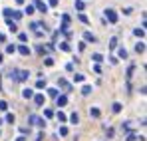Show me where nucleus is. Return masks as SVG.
I'll return each instance as SVG.
<instances>
[{
	"mask_svg": "<svg viewBox=\"0 0 147 141\" xmlns=\"http://www.w3.org/2000/svg\"><path fill=\"white\" fill-rule=\"evenodd\" d=\"M28 76H30V72H26V70H14V72H10V78H14L16 82H26V80H28Z\"/></svg>",
	"mask_w": 147,
	"mask_h": 141,
	"instance_id": "nucleus-1",
	"label": "nucleus"
},
{
	"mask_svg": "<svg viewBox=\"0 0 147 141\" xmlns=\"http://www.w3.org/2000/svg\"><path fill=\"white\" fill-rule=\"evenodd\" d=\"M105 18H107V22L115 24V22H117V12L111 10V8H107V10H105Z\"/></svg>",
	"mask_w": 147,
	"mask_h": 141,
	"instance_id": "nucleus-2",
	"label": "nucleus"
},
{
	"mask_svg": "<svg viewBox=\"0 0 147 141\" xmlns=\"http://www.w3.org/2000/svg\"><path fill=\"white\" fill-rule=\"evenodd\" d=\"M28 121H30L32 125H38V127H44V125H46V121H44L42 117H38V115H30Z\"/></svg>",
	"mask_w": 147,
	"mask_h": 141,
	"instance_id": "nucleus-3",
	"label": "nucleus"
},
{
	"mask_svg": "<svg viewBox=\"0 0 147 141\" xmlns=\"http://www.w3.org/2000/svg\"><path fill=\"white\" fill-rule=\"evenodd\" d=\"M34 8H38L42 14H44V12H48V4H44L42 0H34Z\"/></svg>",
	"mask_w": 147,
	"mask_h": 141,
	"instance_id": "nucleus-4",
	"label": "nucleus"
},
{
	"mask_svg": "<svg viewBox=\"0 0 147 141\" xmlns=\"http://www.w3.org/2000/svg\"><path fill=\"white\" fill-rule=\"evenodd\" d=\"M32 99H34V103H36L38 107H42V105H44V101H46V97H44L42 94H34V97H32Z\"/></svg>",
	"mask_w": 147,
	"mask_h": 141,
	"instance_id": "nucleus-5",
	"label": "nucleus"
},
{
	"mask_svg": "<svg viewBox=\"0 0 147 141\" xmlns=\"http://www.w3.org/2000/svg\"><path fill=\"white\" fill-rule=\"evenodd\" d=\"M56 103H58V107H64L68 103V95H58L56 97Z\"/></svg>",
	"mask_w": 147,
	"mask_h": 141,
	"instance_id": "nucleus-6",
	"label": "nucleus"
},
{
	"mask_svg": "<svg viewBox=\"0 0 147 141\" xmlns=\"http://www.w3.org/2000/svg\"><path fill=\"white\" fill-rule=\"evenodd\" d=\"M58 84H60V88H64L66 92H72V86H70V84H68L64 78H60V80H58Z\"/></svg>",
	"mask_w": 147,
	"mask_h": 141,
	"instance_id": "nucleus-7",
	"label": "nucleus"
},
{
	"mask_svg": "<svg viewBox=\"0 0 147 141\" xmlns=\"http://www.w3.org/2000/svg\"><path fill=\"white\" fill-rule=\"evenodd\" d=\"M16 50H18V52H20L22 56H30V48L26 46V44H20V46L16 48Z\"/></svg>",
	"mask_w": 147,
	"mask_h": 141,
	"instance_id": "nucleus-8",
	"label": "nucleus"
},
{
	"mask_svg": "<svg viewBox=\"0 0 147 141\" xmlns=\"http://www.w3.org/2000/svg\"><path fill=\"white\" fill-rule=\"evenodd\" d=\"M22 97H26V99H32V97H34V92H32L30 88H26V90H22Z\"/></svg>",
	"mask_w": 147,
	"mask_h": 141,
	"instance_id": "nucleus-9",
	"label": "nucleus"
},
{
	"mask_svg": "<svg viewBox=\"0 0 147 141\" xmlns=\"http://www.w3.org/2000/svg\"><path fill=\"white\" fill-rule=\"evenodd\" d=\"M56 117H58L60 123H66V121H68V115H66L64 111H58V113H56Z\"/></svg>",
	"mask_w": 147,
	"mask_h": 141,
	"instance_id": "nucleus-10",
	"label": "nucleus"
},
{
	"mask_svg": "<svg viewBox=\"0 0 147 141\" xmlns=\"http://www.w3.org/2000/svg\"><path fill=\"white\" fill-rule=\"evenodd\" d=\"M84 40H86V42H96V36H94L92 32H84Z\"/></svg>",
	"mask_w": 147,
	"mask_h": 141,
	"instance_id": "nucleus-11",
	"label": "nucleus"
},
{
	"mask_svg": "<svg viewBox=\"0 0 147 141\" xmlns=\"http://www.w3.org/2000/svg\"><path fill=\"white\" fill-rule=\"evenodd\" d=\"M135 52H137V54H143V52H145V44H143V42L135 44Z\"/></svg>",
	"mask_w": 147,
	"mask_h": 141,
	"instance_id": "nucleus-12",
	"label": "nucleus"
},
{
	"mask_svg": "<svg viewBox=\"0 0 147 141\" xmlns=\"http://www.w3.org/2000/svg\"><path fill=\"white\" fill-rule=\"evenodd\" d=\"M133 34H135L137 38H143V36H145V30H143V28H135V30H133Z\"/></svg>",
	"mask_w": 147,
	"mask_h": 141,
	"instance_id": "nucleus-13",
	"label": "nucleus"
},
{
	"mask_svg": "<svg viewBox=\"0 0 147 141\" xmlns=\"http://www.w3.org/2000/svg\"><path fill=\"white\" fill-rule=\"evenodd\" d=\"M121 103H119V101H115V103H113V105H111V109H113V113H119V111H121Z\"/></svg>",
	"mask_w": 147,
	"mask_h": 141,
	"instance_id": "nucleus-14",
	"label": "nucleus"
},
{
	"mask_svg": "<svg viewBox=\"0 0 147 141\" xmlns=\"http://www.w3.org/2000/svg\"><path fill=\"white\" fill-rule=\"evenodd\" d=\"M6 22H8V28H10L12 32H16V30H18V26H16V22H12L10 18H6Z\"/></svg>",
	"mask_w": 147,
	"mask_h": 141,
	"instance_id": "nucleus-15",
	"label": "nucleus"
},
{
	"mask_svg": "<svg viewBox=\"0 0 147 141\" xmlns=\"http://www.w3.org/2000/svg\"><path fill=\"white\" fill-rule=\"evenodd\" d=\"M90 115H92V117H99V115H101V111H99L98 107H92V109H90Z\"/></svg>",
	"mask_w": 147,
	"mask_h": 141,
	"instance_id": "nucleus-16",
	"label": "nucleus"
},
{
	"mask_svg": "<svg viewBox=\"0 0 147 141\" xmlns=\"http://www.w3.org/2000/svg\"><path fill=\"white\" fill-rule=\"evenodd\" d=\"M92 60H94L96 64H101V62H103V56H101V54H94V56H92Z\"/></svg>",
	"mask_w": 147,
	"mask_h": 141,
	"instance_id": "nucleus-17",
	"label": "nucleus"
},
{
	"mask_svg": "<svg viewBox=\"0 0 147 141\" xmlns=\"http://www.w3.org/2000/svg\"><path fill=\"white\" fill-rule=\"evenodd\" d=\"M58 135H62V137H66V135H68V127H66V125H62V127L58 129Z\"/></svg>",
	"mask_w": 147,
	"mask_h": 141,
	"instance_id": "nucleus-18",
	"label": "nucleus"
},
{
	"mask_svg": "<svg viewBox=\"0 0 147 141\" xmlns=\"http://www.w3.org/2000/svg\"><path fill=\"white\" fill-rule=\"evenodd\" d=\"M133 72H135V66H129V70H127V82H131V78H133Z\"/></svg>",
	"mask_w": 147,
	"mask_h": 141,
	"instance_id": "nucleus-19",
	"label": "nucleus"
},
{
	"mask_svg": "<svg viewBox=\"0 0 147 141\" xmlns=\"http://www.w3.org/2000/svg\"><path fill=\"white\" fill-rule=\"evenodd\" d=\"M117 56L125 60V58H127V50H125V48H119V50H117Z\"/></svg>",
	"mask_w": 147,
	"mask_h": 141,
	"instance_id": "nucleus-20",
	"label": "nucleus"
},
{
	"mask_svg": "<svg viewBox=\"0 0 147 141\" xmlns=\"http://www.w3.org/2000/svg\"><path fill=\"white\" fill-rule=\"evenodd\" d=\"M12 18H14V20H20V18H22V12H20V10H12Z\"/></svg>",
	"mask_w": 147,
	"mask_h": 141,
	"instance_id": "nucleus-21",
	"label": "nucleus"
},
{
	"mask_svg": "<svg viewBox=\"0 0 147 141\" xmlns=\"http://www.w3.org/2000/svg\"><path fill=\"white\" fill-rule=\"evenodd\" d=\"M84 80H86V76H82V74H76V76H74V82H76V84H80V82H84Z\"/></svg>",
	"mask_w": 147,
	"mask_h": 141,
	"instance_id": "nucleus-22",
	"label": "nucleus"
},
{
	"mask_svg": "<svg viewBox=\"0 0 147 141\" xmlns=\"http://www.w3.org/2000/svg\"><path fill=\"white\" fill-rule=\"evenodd\" d=\"M36 88H38V90H44V88H46V80H38V82H36Z\"/></svg>",
	"mask_w": 147,
	"mask_h": 141,
	"instance_id": "nucleus-23",
	"label": "nucleus"
},
{
	"mask_svg": "<svg viewBox=\"0 0 147 141\" xmlns=\"http://www.w3.org/2000/svg\"><path fill=\"white\" fill-rule=\"evenodd\" d=\"M26 14H34V12H36V8H34V4H28V6H26V10H24Z\"/></svg>",
	"mask_w": 147,
	"mask_h": 141,
	"instance_id": "nucleus-24",
	"label": "nucleus"
},
{
	"mask_svg": "<svg viewBox=\"0 0 147 141\" xmlns=\"http://www.w3.org/2000/svg\"><path fill=\"white\" fill-rule=\"evenodd\" d=\"M82 94L90 95V94H92V86H84V88H82Z\"/></svg>",
	"mask_w": 147,
	"mask_h": 141,
	"instance_id": "nucleus-25",
	"label": "nucleus"
},
{
	"mask_svg": "<svg viewBox=\"0 0 147 141\" xmlns=\"http://www.w3.org/2000/svg\"><path fill=\"white\" fill-rule=\"evenodd\" d=\"M109 48H111V50H115V48H117V38H115V36L109 40Z\"/></svg>",
	"mask_w": 147,
	"mask_h": 141,
	"instance_id": "nucleus-26",
	"label": "nucleus"
},
{
	"mask_svg": "<svg viewBox=\"0 0 147 141\" xmlns=\"http://www.w3.org/2000/svg\"><path fill=\"white\" fill-rule=\"evenodd\" d=\"M84 6H86V4H84L82 0H76V10H80V12H82V10H84Z\"/></svg>",
	"mask_w": 147,
	"mask_h": 141,
	"instance_id": "nucleus-27",
	"label": "nucleus"
},
{
	"mask_svg": "<svg viewBox=\"0 0 147 141\" xmlns=\"http://www.w3.org/2000/svg\"><path fill=\"white\" fill-rule=\"evenodd\" d=\"M48 95H50V97H58V90H56V88H50Z\"/></svg>",
	"mask_w": 147,
	"mask_h": 141,
	"instance_id": "nucleus-28",
	"label": "nucleus"
},
{
	"mask_svg": "<svg viewBox=\"0 0 147 141\" xmlns=\"http://www.w3.org/2000/svg\"><path fill=\"white\" fill-rule=\"evenodd\" d=\"M6 52H8V54H14V52H16V46H14V44H8V46H6Z\"/></svg>",
	"mask_w": 147,
	"mask_h": 141,
	"instance_id": "nucleus-29",
	"label": "nucleus"
},
{
	"mask_svg": "<svg viewBox=\"0 0 147 141\" xmlns=\"http://www.w3.org/2000/svg\"><path fill=\"white\" fill-rule=\"evenodd\" d=\"M70 121H72V123H78V121H80V115H78V113H72V115H70Z\"/></svg>",
	"mask_w": 147,
	"mask_h": 141,
	"instance_id": "nucleus-30",
	"label": "nucleus"
},
{
	"mask_svg": "<svg viewBox=\"0 0 147 141\" xmlns=\"http://www.w3.org/2000/svg\"><path fill=\"white\" fill-rule=\"evenodd\" d=\"M78 18H80V20H82V22H84V24H90V18H88L86 14H80Z\"/></svg>",
	"mask_w": 147,
	"mask_h": 141,
	"instance_id": "nucleus-31",
	"label": "nucleus"
},
{
	"mask_svg": "<svg viewBox=\"0 0 147 141\" xmlns=\"http://www.w3.org/2000/svg\"><path fill=\"white\" fill-rule=\"evenodd\" d=\"M60 48H62L64 52H70V44H68V42H62V44H60Z\"/></svg>",
	"mask_w": 147,
	"mask_h": 141,
	"instance_id": "nucleus-32",
	"label": "nucleus"
},
{
	"mask_svg": "<svg viewBox=\"0 0 147 141\" xmlns=\"http://www.w3.org/2000/svg\"><path fill=\"white\" fill-rule=\"evenodd\" d=\"M14 113H6V121H8V123H14Z\"/></svg>",
	"mask_w": 147,
	"mask_h": 141,
	"instance_id": "nucleus-33",
	"label": "nucleus"
},
{
	"mask_svg": "<svg viewBox=\"0 0 147 141\" xmlns=\"http://www.w3.org/2000/svg\"><path fill=\"white\" fill-rule=\"evenodd\" d=\"M2 12H4V16H6V18H10V16H12V8H4Z\"/></svg>",
	"mask_w": 147,
	"mask_h": 141,
	"instance_id": "nucleus-34",
	"label": "nucleus"
},
{
	"mask_svg": "<svg viewBox=\"0 0 147 141\" xmlns=\"http://www.w3.org/2000/svg\"><path fill=\"white\" fill-rule=\"evenodd\" d=\"M8 109V103L6 101H0V111H6Z\"/></svg>",
	"mask_w": 147,
	"mask_h": 141,
	"instance_id": "nucleus-35",
	"label": "nucleus"
},
{
	"mask_svg": "<svg viewBox=\"0 0 147 141\" xmlns=\"http://www.w3.org/2000/svg\"><path fill=\"white\" fill-rule=\"evenodd\" d=\"M18 40H20V42H26V40H28V34H24V32H22V34L18 36Z\"/></svg>",
	"mask_w": 147,
	"mask_h": 141,
	"instance_id": "nucleus-36",
	"label": "nucleus"
},
{
	"mask_svg": "<svg viewBox=\"0 0 147 141\" xmlns=\"http://www.w3.org/2000/svg\"><path fill=\"white\" fill-rule=\"evenodd\" d=\"M44 115H46V117H54V111H52V109H44Z\"/></svg>",
	"mask_w": 147,
	"mask_h": 141,
	"instance_id": "nucleus-37",
	"label": "nucleus"
},
{
	"mask_svg": "<svg viewBox=\"0 0 147 141\" xmlns=\"http://www.w3.org/2000/svg\"><path fill=\"white\" fill-rule=\"evenodd\" d=\"M62 22H64V24H70V16H68V14H64V16H62Z\"/></svg>",
	"mask_w": 147,
	"mask_h": 141,
	"instance_id": "nucleus-38",
	"label": "nucleus"
},
{
	"mask_svg": "<svg viewBox=\"0 0 147 141\" xmlns=\"http://www.w3.org/2000/svg\"><path fill=\"white\" fill-rule=\"evenodd\" d=\"M34 34H36V38H42V36H44V32H42V30H36Z\"/></svg>",
	"mask_w": 147,
	"mask_h": 141,
	"instance_id": "nucleus-39",
	"label": "nucleus"
},
{
	"mask_svg": "<svg viewBox=\"0 0 147 141\" xmlns=\"http://www.w3.org/2000/svg\"><path fill=\"white\" fill-rule=\"evenodd\" d=\"M94 72H96V74H101V68H99V64H96V66H94Z\"/></svg>",
	"mask_w": 147,
	"mask_h": 141,
	"instance_id": "nucleus-40",
	"label": "nucleus"
},
{
	"mask_svg": "<svg viewBox=\"0 0 147 141\" xmlns=\"http://www.w3.org/2000/svg\"><path fill=\"white\" fill-rule=\"evenodd\" d=\"M46 66H54V60L52 58H46Z\"/></svg>",
	"mask_w": 147,
	"mask_h": 141,
	"instance_id": "nucleus-41",
	"label": "nucleus"
},
{
	"mask_svg": "<svg viewBox=\"0 0 147 141\" xmlns=\"http://www.w3.org/2000/svg\"><path fill=\"white\" fill-rule=\"evenodd\" d=\"M125 141H137V137H135V135H127V139Z\"/></svg>",
	"mask_w": 147,
	"mask_h": 141,
	"instance_id": "nucleus-42",
	"label": "nucleus"
},
{
	"mask_svg": "<svg viewBox=\"0 0 147 141\" xmlns=\"http://www.w3.org/2000/svg\"><path fill=\"white\" fill-rule=\"evenodd\" d=\"M56 4H58V0H50V2H48V8H50V6H56Z\"/></svg>",
	"mask_w": 147,
	"mask_h": 141,
	"instance_id": "nucleus-43",
	"label": "nucleus"
},
{
	"mask_svg": "<svg viewBox=\"0 0 147 141\" xmlns=\"http://www.w3.org/2000/svg\"><path fill=\"white\" fill-rule=\"evenodd\" d=\"M44 139V135H42V133H38V137H36V141H42Z\"/></svg>",
	"mask_w": 147,
	"mask_h": 141,
	"instance_id": "nucleus-44",
	"label": "nucleus"
},
{
	"mask_svg": "<svg viewBox=\"0 0 147 141\" xmlns=\"http://www.w3.org/2000/svg\"><path fill=\"white\" fill-rule=\"evenodd\" d=\"M24 139H26L24 135H20V137H16V141H24Z\"/></svg>",
	"mask_w": 147,
	"mask_h": 141,
	"instance_id": "nucleus-45",
	"label": "nucleus"
},
{
	"mask_svg": "<svg viewBox=\"0 0 147 141\" xmlns=\"http://www.w3.org/2000/svg\"><path fill=\"white\" fill-rule=\"evenodd\" d=\"M4 40H6V36H4V34H0V42H4Z\"/></svg>",
	"mask_w": 147,
	"mask_h": 141,
	"instance_id": "nucleus-46",
	"label": "nucleus"
},
{
	"mask_svg": "<svg viewBox=\"0 0 147 141\" xmlns=\"http://www.w3.org/2000/svg\"><path fill=\"white\" fill-rule=\"evenodd\" d=\"M16 2H18V4H24V0H16Z\"/></svg>",
	"mask_w": 147,
	"mask_h": 141,
	"instance_id": "nucleus-47",
	"label": "nucleus"
},
{
	"mask_svg": "<svg viewBox=\"0 0 147 141\" xmlns=\"http://www.w3.org/2000/svg\"><path fill=\"white\" fill-rule=\"evenodd\" d=\"M0 64H2V54H0Z\"/></svg>",
	"mask_w": 147,
	"mask_h": 141,
	"instance_id": "nucleus-48",
	"label": "nucleus"
},
{
	"mask_svg": "<svg viewBox=\"0 0 147 141\" xmlns=\"http://www.w3.org/2000/svg\"><path fill=\"white\" fill-rule=\"evenodd\" d=\"M0 125H2V119H0Z\"/></svg>",
	"mask_w": 147,
	"mask_h": 141,
	"instance_id": "nucleus-49",
	"label": "nucleus"
},
{
	"mask_svg": "<svg viewBox=\"0 0 147 141\" xmlns=\"http://www.w3.org/2000/svg\"><path fill=\"white\" fill-rule=\"evenodd\" d=\"M82 2H84V0H82Z\"/></svg>",
	"mask_w": 147,
	"mask_h": 141,
	"instance_id": "nucleus-50",
	"label": "nucleus"
}]
</instances>
